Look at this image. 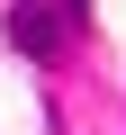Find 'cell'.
I'll use <instances>...</instances> for the list:
<instances>
[{
	"label": "cell",
	"mask_w": 126,
	"mask_h": 135,
	"mask_svg": "<svg viewBox=\"0 0 126 135\" xmlns=\"http://www.w3.org/2000/svg\"><path fill=\"white\" fill-rule=\"evenodd\" d=\"M9 45H18L27 63H54V54H63V18L45 9V0H18V9H9Z\"/></svg>",
	"instance_id": "obj_1"
}]
</instances>
